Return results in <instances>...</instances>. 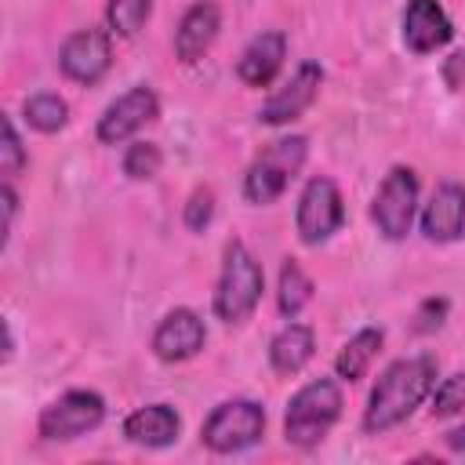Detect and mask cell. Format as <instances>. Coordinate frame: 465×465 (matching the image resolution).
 Segmentation results:
<instances>
[{"instance_id": "8992f818", "label": "cell", "mask_w": 465, "mask_h": 465, "mask_svg": "<svg viewBox=\"0 0 465 465\" xmlns=\"http://www.w3.org/2000/svg\"><path fill=\"white\" fill-rule=\"evenodd\" d=\"M105 418V400L91 389H73V392H62L58 400H51L40 418H36V432L51 443H65V440H76L91 429H98Z\"/></svg>"}, {"instance_id": "83f0119b", "label": "cell", "mask_w": 465, "mask_h": 465, "mask_svg": "<svg viewBox=\"0 0 465 465\" xmlns=\"http://www.w3.org/2000/svg\"><path fill=\"white\" fill-rule=\"evenodd\" d=\"M0 200H4V240L11 236V225H15V214H18V196L11 185L0 189Z\"/></svg>"}, {"instance_id": "2e32d148", "label": "cell", "mask_w": 465, "mask_h": 465, "mask_svg": "<svg viewBox=\"0 0 465 465\" xmlns=\"http://www.w3.org/2000/svg\"><path fill=\"white\" fill-rule=\"evenodd\" d=\"M283 58H287V36L280 29H265L258 33L236 58V76L247 84V87H265L276 80V73L283 69Z\"/></svg>"}, {"instance_id": "8fae6325", "label": "cell", "mask_w": 465, "mask_h": 465, "mask_svg": "<svg viewBox=\"0 0 465 465\" xmlns=\"http://www.w3.org/2000/svg\"><path fill=\"white\" fill-rule=\"evenodd\" d=\"M320 84H323V69H320V62H312V58L302 62V65L291 73V80L269 94V102L262 105L258 120H262V124H272V127L298 120V116L316 102Z\"/></svg>"}, {"instance_id": "9a60e30c", "label": "cell", "mask_w": 465, "mask_h": 465, "mask_svg": "<svg viewBox=\"0 0 465 465\" xmlns=\"http://www.w3.org/2000/svg\"><path fill=\"white\" fill-rule=\"evenodd\" d=\"M218 29H222V11H218V4L196 0V4L182 15V22H178V29H174V54H178L185 65L200 62V58L211 51V44L218 40Z\"/></svg>"}, {"instance_id": "f1b7e54d", "label": "cell", "mask_w": 465, "mask_h": 465, "mask_svg": "<svg viewBox=\"0 0 465 465\" xmlns=\"http://www.w3.org/2000/svg\"><path fill=\"white\" fill-rule=\"evenodd\" d=\"M443 443H447V450H454V454H465V425L450 429V432L443 436Z\"/></svg>"}, {"instance_id": "484cf974", "label": "cell", "mask_w": 465, "mask_h": 465, "mask_svg": "<svg viewBox=\"0 0 465 465\" xmlns=\"http://www.w3.org/2000/svg\"><path fill=\"white\" fill-rule=\"evenodd\" d=\"M211 218H214V193H211V189H196V193L189 196L185 211H182V222H185V229L203 232V229L211 225Z\"/></svg>"}, {"instance_id": "3957f363", "label": "cell", "mask_w": 465, "mask_h": 465, "mask_svg": "<svg viewBox=\"0 0 465 465\" xmlns=\"http://www.w3.org/2000/svg\"><path fill=\"white\" fill-rule=\"evenodd\" d=\"M341 418V389L334 378H316L302 385L283 414V436L294 447H316L331 425Z\"/></svg>"}, {"instance_id": "44dd1931", "label": "cell", "mask_w": 465, "mask_h": 465, "mask_svg": "<svg viewBox=\"0 0 465 465\" xmlns=\"http://www.w3.org/2000/svg\"><path fill=\"white\" fill-rule=\"evenodd\" d=\"M149 15H153V0H109L105 4V22H109V33L116 36H138Z\"/></svg>"}, {"instance_id": "e0dca14e", "label": "cell", "mask_w": 465, "mask_h": 465, "mask_svg": "<svg viewBox=\"0 0 465 465\" xmlns=\"http://www.w3.org/2000/svg\"><path fill=\"white\" fill-rule=\"evenodd\" d=\"M178 432H182V418L167 403H145L124 418V436L138 447H149V450L171 447L178 440Z\"/></svg>"}, {"instance_id": "603a6c76", "label": "cell", "mask_w": 465, "mask_h": 465, "mask_svg": "<svg viewBox=\"0 0 465 465\" xmlns=\"http://www.w3.org/2000/svg\"><path fill=\"white\" fill-rule=\"evenodd\" d=\"M160 163H163V153H160V145H153V142H134V145H127V153H124V174L134 178V182L153 178V174L160 171Z\"/></svg>"}, {"instance_id": "cb8c5ba5", "label": "cell", "mask_w": 465, "mask_h": 465, "mask_svg": "<svg viewBox=\"0 0 465 465\" xmlns=\"http://www.w3.org/2000/svg\"><path fill=\"white\" fill-rule=\"evenodd\" d=\"M458 411H465V371L443 378V381L432 389V414H436V418H450V414H458Z\"/></svg>"}, {"instance_id": "4fadbf2b", "label": "cell", "mask_w": 465, "mask_h": 465, "mask_svg": "<svg viewBox=\"0 0 465 465\" xmlns=\"http://www.w3.org/2000/svg\"><path fill=\"white\" fill-rule=\"evenodd\" d=\"M400 25H403V44L414 54H432L454 36V25L440 7V0H407Z\"/></svg>"}, {"instance_id": "30bf717a", "label": "cell", "mask_w": 465, "mask_h": 465, "mask_svg": "<svg viewBox=\"0 0 465 465\" xmlns=\"http://www.w3.org/2000/svg\"><path fill=\"white\" fill-rule=\"evenodd\" d=\"M156 113H160L156 91L153 87H131L98 116V142L102 145H120L131 134H138L149 120H156Z\"/></svg>"}, {"instance_id": "7c38bea8", "label": "cell", "mask_w": 465, "mask_h": 465, "mask_svg": "<svg viewBox=\"0 0 465 465\" xmlns=\"http://www.w3.org/2000/svg\"><path fill=\"white\" fill-rule=\"evenodd\" d=\"M203 341H207V327L193 309H171L153 331V352L163 363L193 360L203 349Z\"/></svg>"}, {"instance_id": "7402d4cb", "label": "cell", "mask_w": 465, "mask_h": 465, "mask_svg": "<svg viewBox=\"0 0 465 465\" xmlns=\"http://www.w3.org/2000/svg\"><path fill=\"white\" fill-rule=\"evenodd\" d=\"M25 120H29V127L51 134V131H62V127H65V120H69V105H65L58 94L44 91V94L25 98Z\"/></svg>"}, {"instance_id": "6da1fadb", "label": "cell", "mask_w": 465, "mask_h": 465, "mask_svg": "<svg viewBox=\"0 0 465 465\" xmlns=\"http://www.w3.org/2000/svg\"><path fill=\"white\" fill-rule=\"evenodd\" d=\"M432 389H436V360L429 352L396 360L392 367H385V374L378 378V385L367 396L363 429L367 432L396 429L400 421H407L414 414V407H421V400Z\"/></svg>"}, {"instance_id": "277c9868", "label": "cell", "mask_w": 465, "mask_h": 465, "mask_svg": "<svg viewBox=\"0 0 465 465\" xmlns=\"http://www.w3.org/2000/svg\"><path fill=\"white\" fill-rule=\"evenodd\" d=\"M305 156H309V142H305L302 134H287V138L269 142V145L251 160V167H247V174H243V196H247L251 203H258V207L280 200L283 189L291 185V178L302 171Z\"/></svg>"}, {"instance_id": "9c48e42d", "label": "cell", "mask_w": 465, "mask_h": 465, "mask_svg": "<svg viewBox=\"0 0 465 465\" xmlns=\"http://www.w3.org/2000/svg\"><path fill=\"white\" fill-rule=\"evenodd\" d=\"M113 65V44L105 29H80L58 51V69L73 84H98Z\"/></svg>"}, {"instance_id": "4316f807", "label": "cell", "mask_w": 465, "mask_h": 465, "mask_svg": "<svg viewBox=\"0 0 465 465\" xmlns=\"http://www.w3.org/2000/svg\"><path fill=\"white\" fill-rule=\"evenodd\" d=\"M447 298H429L421 309H418V323H414V331L418 334H429V331H436V327H443V320H447Z\"/></svg>"}, {"instance_id": "5b68a950", "label": "cell", "mask_w": 465, "mask_h": 465, "mask_svg": "<svg viewBox=\"0 0 465 465\" xmlns=\"http://www.w3.org/2000/svg\"><path fill=\"white\" fill-rule=\"evenodd\" d=\"M262 436H265V411L254 400H225V403H218L207 414L203 429H200L203 447L214 450V454L247 450Z\"/></svg>"}, {"instance_id": "d6986e66", "label": "cell", "mask_w": 465, "mask_h": 465, "mask_svg": "<svg viewBox=\"0 0 465 465\" xmlns=\"http://www.w3.org/2000/svg\"><path fill=\"white\" fill-rule=\"evenodd\" d=\"M381 341H385V334H381L378 327H363L360 334H352V338L341 345L338 360H334V371H338V378H345V381H360V378L367 374L371 360L378 356Z\"/></svg>"}, {"instance_id": "52a82bcc", "label": "cell", "mask_w": 465, "mask_h": 465, "mask_svg": "<svg viewBox=\"0 0 465 465\" xmlns=\"http://www.w3.org/2000/svg\"><path fill=\"white\" fill-rule=\"evenodd\" d=\"M341 222H345V203H341L338 185L327 174L309 178L302 196H298V214H294L302 243H309V247L327 243L341 229Z\"/></svg>"}, {"instance_id": "7a4b0ae2", "label": "cell", "mask_w": 465, "mask_h": 465, "mask_svg": "<svg viewBox=\"0 0 465 465\" xmlns=\"http://www.w3.org/2000/svg\"><path fill=\"white\" fill-rule=\"evenodd\" d=\"M262 287H265V276H262L258 258L247 251V243L232 240L225 247V262H222L218 287H214V316L222 323H243L258 309Z\"/></svg>"}, {"instance_id": "5bb4252c", "label": "cell", "mask_w": 465, "mask_h": 465, "mask_svg": "<svg viewBox=\"0 0 465 465\" xmlns=\"http://www.w3.org/2000/svg\"><path fill=\"white\" fill-rule=\"evenodd\" d=\"M421 232L432 243H454L465 232V185L443 182L421 211Z\"/></svg>"}, {"instance_id": "d4e9b609", "label": "cell", "mask_w": 465, "mask_h": 465, "mask_svg": "<svg viewBox=\"0 0 465 465\" xmlns=\"http://www.w3.org/2000/svg\"><path fill=\"white\" fill-rule=\"evenodd\" d=\"M25 167V149H22V138L15 131V120L4 116V145H0V171L7 178H15L18 171Z\"/></svg>"}, {"instance_id": "ffe728a7", "label": "cell", "mask_w": 465, "mask_h": 465, "mask_svg": "<svg viewBox=\"0 0 465 465\" xmlns=\"http://www.w3.org/2000/svg\"><path fill=\"white\" fill-rule=\"evenodd\" d=\"M309 298H312V280L305 276V269L294 258H287L280 265V283H276V305H280V312L291 320V316H298L309 305Z\"/></svg>"}, {"instance_id": "ac0fdd59", "label": "cell", "mask_w": 465, "mask_h": 465, "mask_svg": "<svg viewBox=\"0 0 465 465\" xmlns=\"http://www.w3.org/2000/svg\"><path fill=\"white\" fill-rule=\"evenodd\" d=\"M316 352V334L305 323H287L269 341V363L276 374H298Z\"/></svg>"}, {"instance_id": "ba28073f", "label": "cell", "mask_w": 465, "mask_h": 465, "mask_svg": "<svg viewBox=\"0 0 465 465\" xmlns=\"http://www.w3.org/2000/svg\"><path fill=\"white\" fill-rule=\"evenodd\" d=\"M414 211H418V174L411 167H392L371 203V218L378 225V232L385 240H403L414 225Z\"/></svg>"}]
</instances>
